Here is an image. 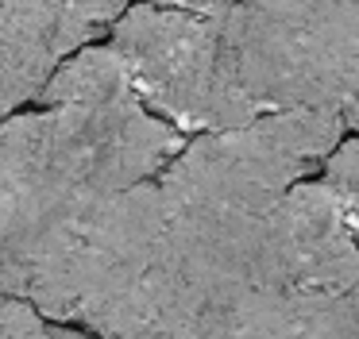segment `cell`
<instances>
[{
	"mask_svg": "<svg viewBox=\"0 0 359 339\" xmlns=\"http://www.w3.org/2000/svg\"><path fill=\"white\" fill-rule=\"evenodd\" d=\"M74 27H81L89 39H101L112 23L124 15V8L132 0H50Z\"/></svg>",
	"mask_w": 359,
	"mask_h": 339,
	"instance_id": "9c48e42d",
	"label": "cell"
},
{
	"mask_svg": "<svg viewBox=\"0 0 359 339\" xmlns=\"http://www.w3.org/2000/svg\"><path fill=\"white\" fill-rule=\"evenodd\" d=\"M255 285L282 297L344 293L359 285V239L344 223L325 181H297L266 220L255 258Z\"/></svg>",
	"mask_w": 359,
	"mask_h": 339,
	"instance_id": "8992f818",
	"label": "cell"
},
{
	"mask_svg": "<svg viewBox=\"0 0 359 339\" xmlns=\"http://www.w3.org/2000/svg\"><path fill=\"white\" fill-rule=\"evenodd\" d=\"M320 181L328 185V193L340 205L344 223L359 239V135L336 143V151L320 162Z\"/></svg>",
	"mask_w": 359,
	"mask_h": 339,
	"instance_id": "ba28073f",
	"label": "cell"
},
{
	"mask_svg": "<svg viewBox=\"0 0 359 339\" xmlns=\"http://www.w3.org/2000/svg\"><path fill=\"white\" fill-rule=\"evenodd\" d=\"M20 289H24L20 270L12 266L8 258H0V297H20Z\"/></svg>",
	"mask_w": 359,
	"mask_h": 339,
	"instance_id": "7c38bea8",
	"label": "cell"
},
{
	"mask_svg": "<svg viewBox=\"0 0 359 339\" xmlns=\"http://www.w3.org/2000/svg\"><path fill=\"white\" fill-rule=\"evenodd\" d=\"M344 131L340 112L290 108L197 135L155 177L166 208V251L205 274L255 282L271 212L309 170H320Z\"/></svg>",
	"mask_w": 359,
	"mask_h": 339,
	"instance_id": "7a4b0ae2",
	"label": "cell"
},
{
	"mask_svg": "<svg viewBox=\"0 0 359 339\" xmlns=\"http://www.w3.org/2000/svg\"><path fill=\"white\" fill-rule=\"evenodd\" d=\"M101 339H290L286 297L240 277L189 270L166 251L143 282L93 324Z\"/></svg>",
	"mask_w": 359,
	"mask_h": 339,
	"instance_id": "5b68a950",
	"label": "cell"
},
{
	"mask_svg": "<svg viewBox=\"0 0 359 339\" xmlns=\"http://www.w3.org/2000/svg\"><path fill=\"white\" fill-rule=\"evenodd\" d=\"M186 146L132 89L112 46H81L50 74L35 108L0 120V258L32 247L81 205L155 181Z\"/></svg>",
	"mask_w": 359,
	"mask_h": 339,
	"instance_id": "6da1fadb",
	"label": "cell"
},
{
	"mask_svg": "<svg viewBox=\"0 0 359 339\" xmlns=\"http://www.w3.org/2000/svg\"><path fill=\"white\" fill-rule=\"evenodd\" d=\"M151 4H166V8H186V12H201V15H217L224 12L232 0H151Z\"/></svg>",
	"mask_w": 359,
	"mask_h": 339,
	"instance_id": "8fae6325",
	"label": "cell"
},
{
	"mask_svg": "<svg viewBox=\"0 0 359 339\" xmlns=\"http://www.w3.org/2000/svg\"><path fill=\"white\" fill-rule=\"evenodd\" d=\"M109 46L140 100L182 135L228 131L255 120L224 74L212 15L151 0L128 4L109 27Z\"/></svg>",
	"mask_w": 359,
	"mask_h": 339,
	"instance_id": "277c9868",
	"label": "cell"
},
{
	"mask_svg": "<svg viewBox=\"0 0 359 339\" xmlns=\"http://www.w3.org/2000/svg\"><path fill=\"white\" fill-rule=\"evenodd\" d=\"M166 239V208L155 181L97 197L50 228L20 266V297L43 320L93 331L155 266Z\"/></svg>",
	"mask_w": 359,
	"mask_h": 339,
	"instance_id": "3957f363",
	"label": "cell"
},
{
	"mask_svg": "<svg viewBox=\"0 0 359 339\" xmlns=\"http://www.w3.org/2000/svg\"><path fill=\"white\" fill-rule=\"evenodd\" d=\"M340 116H344V127L355 131V135H359V81H355V89L348 92V100H344Z\"/></svg>",
	"mask_w": 359,
	"mask_h": 339,
	"instance_id": "4fadbf2b",
	"label": "cell"
},
{
	"mask_svg": "<svg viewBox=\"0 0 359 339\" xmlns=\"http://www.w3.org/2000/svg\"><path fill=\"white\" fill-rule=\"evenodd\" d=\"M97 43L50 0H0V120L35 104L74 50Z\"/></svg>",
	"mask_w": 359,
	"mask_h": 339,
	"instance_id": "52a82bcc",
	"label": "cell"
},
{
	"mask_svg": "<svg viewBox=\"0 0 359 339\" xmlns=\"http://www.w3.org/2000/svg\"><path fill=\"white\" fill-rule=\"evenodd\" d=\"M47 339H101V335H93L86 328H74V324H50Z\"/></svg>",
	"mask_w": 359,
	"mask_h": 339,
	"instance_id": "5bb4252c",
	"label": "cell"
},
{
	"mask_svg": "<svg viewBox=\"0 0 359 339\" xmlns=\"http://www.w3.org/2000/svg\"><path fill=\"white\" fill-rule=\"evenodd\" d=\"M50 324L24 297H0V339H47Z\"/></svg>",
	"mask_w": 359,
	"mask_h": 339,
	"instance_id": "30bf717a",
	"label": "cell"
}]
</instances>
